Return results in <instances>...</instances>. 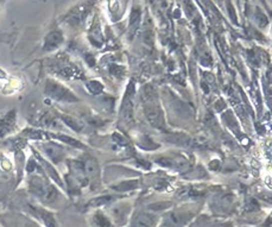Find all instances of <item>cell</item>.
Returning a JSON list of instances; mask_svg holds the SVG:
<instances>
[{
  "mask_svg": "<svg viewBox=\"0 0 272 227\" xmlns=\"http://www.w3.org/2000/svg\"><path fill=\"white\" fill-rule=\"evenodd\" d=\"M144 99H145V116L150 122V124L155 128H164V116L162 112L161 106L158 104L156 92L152 90V87H146L144 90Z\"/></svg>",
  "mask_w": 272,
  "mask_h": 227,
  "instance_id": "1",
  "label": "cell"
},
{
  "mask_svg": "<svg viewBox=\"0 0 272 227\" xmlns=\"http://www.w3.org/2000/svg\"><path fill=\"white\" fill-rule=\"evenodd\" d=\"M30 188L37 198H39L40 200L44 201L46 204L52 202V201H55L56 198H57V192H56V189L40 178H33L31 180Z\"/></svg>",
  "mask_w": 272,
  "mask_h": 227,
  "instance_id": "2",
  "label": "cell"
},
{
  "mask_svg": "<svg viewBox=\"0 0 272 227\" xmlns=\"http://www.w3.org/2000/svg\"><path fill=\"white\" fill-rule=\"evenodd\" d=\"M46 93L49 94L52 99L59 100V102H76L77 98L74 96L67 88L61 86L59 84L52 82V81H49L48 84H46Z\"/></svg>",
  "mask_w": 272,
  "mask_h": 227,
  "instance_id": "3",
  "label": "cell"
},
{
  "mask_svg": "<svg viewBox=\"0 0 272 227\" xmlns=\"http://www.w3.org/2000/svg\"><path fill=\"white\" fill-rule=\"evenodd\" d=\"M120 119L125 124H130L133 119V88L132 90H130L126 93V96L124 98L123 105L120 108Z\"/></svg>",
  "mask_w": 272,
  "mask_h": 227,
  "instance_id": "4",
  "label": "cell"
},
{
  "mask_svg": "<svg viewBox=\"0 0 272 227\" xmlns=\"http://www.w3.org/2000/svg\"><path fill=\"white\" fill-rule=\"evenodd\" d=\"M156 222H157V218L154 214L143 212L134 218L132 227H155Z\"/></svg>",
  "mask_w": 272,
  "mask_h": 227,
  "instance_id": "5",
  "label": "cell"
},
{
  "mask_svg": "<svg viewBox=\"0 0 272 227\" xmlns=\"http://www.w3.org/2000/svg\"><path fill=\"white\" fill-rule=\"evenodd\" d=\"M189 218L183 213H171L165 218L163 227H181Z\"/></svg>",
  "mask_w": 272,
  "mask_h": 227,
  "instance_id": "6",
  "label": "cell"
},
{
  "mask_svg": "<svg viewBox=\"0 0 272 227\" xmlns=\"http://www.w3.org/2000/svg\"><path fill=\"white\" fill-rule=\"evenodd\" d=\"M44 149L49 158L54 160V162H59L64 157V150L59 145L45 144Z\"/></svg>",
  "mask_w": 272,
  "mask_h": 227,
  "instance_id": "7",
  "label": "cell"
},
{
  "mask_svg": "<svg viewBox=\"0 0 272 227\" xmlns=\"http://www.w3.org/2000/svg\"><path fill=\"white\" fill-rule=\"evenodd\" d=\"M139 23H140V11L139 8H134L132 12H131V17H130V32L129 36L130 38H133L134 34L137 32L139 28Z\"/></svg>",
  "mask_w": 272,
  "mask_h": 227,
  "instance_id": "8",
  "label": "cell"
},
{
  "mask_svg": "<svg viewBox=\"0 0 272 227\" xmlns=\"http://www.w3.org/2000/svg\"><path fill=\"white\" fill-rule=\"evenodd\" d=\"M82 172H83V174L86 176H88V178H93V176H95L99 172L98 163H96L95 160H92V158L86 160L82 163Z\"/></svg>",
  "mask_w": 272,
  "mask_h": 227,
  "instance_id": "9",
  "label": "cell"
},
{
  "mask_svg": "<svg viewBox=\"0 0 272 227\" xmlns=\"http://www.w3.org/2000/svg\"><path fill=\"white\" fill-rule=\"evenodd\" d=\"M61 42H62V34L57 32V31H55V32H51L50 34H48V37H46L45 43H44V49L46 50L54 49L57 46H59V43Z\"/></svg>",
  "mask_w": 272,
  "mask_h": 227,
  "instance_id": "10",
  "label": "cell"
},
{
  "mask_svg": "<svg viewBox=\"0 0 272 227\" xmlns=\"http://www.w3.org/2000/svg\"><path fill=\"white\" fill-rule=\"evenodd\" d=\"M37 214H38L40 219L43 220V222L45 224L46 227H58L57 222H56L55 218L51 213L46 212V210H37Z\"/></svg>",
  "mask_w": 272,
  "mask_h": 227,
  "instance_id": "11",
  "label": "cell"
},
{
  "mask_svg": "<svg viewBox=\"0 0 272 227\" xmlns=\"http://www.w3.org/2000/svg\"><path fill=\"white\" fill-rule=\"evenodd\" d=\"M93 224H94L95 227H112V222H109L108 218H106L101 213H96L93 216Z\"/></svg>",
  "mask_w": 272,
  "mask_h": 227,
  "instance_id": "12",
  "label": "cell"
},
{
  "mask_svg": "<svg viewBox=\"0 0 272 227\" xmlns=\"http://www.w3.org/2000/svg\"><path fill=\"white\" fill-rule=\"evenodd\" d=\"M138 187V181L133 180V181H126L123 184H119L118 186H114L115 190L119 192H126V190H133Z\"/></svg>",
  "mask_w": 272,
  "mask_h": 227,
  "instance_id": "13",
  "label": "cell"
},
{
  "mask_svg": "<svg viewBox=\"0 0 272 227\" xmlns=\"http://www.w3.org/2000/svg\"><path fill=\"white\" fill-rule=\"evenodd\" d=\"M111 213L113 214L115 219L119 220V222H123L125 218H126L127 213H129V208L124 207V206H121V207H114L113 210H111Z\"/></svg>",
  "mask_w": 272,
  "mask_h": 227,
  "instance_id": "14",
  "label": "cell"
},
{
  "mask_svg": "<svg viewBox=\"0 0 272 227\" xmlns=\"http://www.w3.org/2000/svg\"><path fill=\"white\" fill-rule=\"evenodd\" d=\"M112 200L111 196H102V198H96L95 200H93L92 202H90V204L92 206H102V204H108L109 201Z\"/></svg>",
  "mask_w": 272,
  "mask_h": 227,
  "instance_id": "15",
  "label": "cell"
},
{
  "mask_svg": "<svg viewBox=\"0 0 272 227\" xmlns=\"http://www.w3.org/2000/svg\"><path fill=\"white\" fill-rule=\"evenodd\" d=\"M89 88H90V90H92V92H94V93H99V92H101L102 90V87L101 84H100L99 82H90L89 84Z\"/></svg>",
  "mask_w": 272,
  "mask_h": 227,
  "instance_id": "16",
  "label": "cell"
},
{
  "mask_svg": "<svg viewBox=\"0 0 272 227\" xmlns=\"http://www.w3.org/2000/svg\"><path fill=\"white\" fill-rule=\"evenodd\" d=\"M27 227H39V226H38V225H36V224L31 222V224H29V225H27Z\"/></svg>",
  "mask_w": 272,
  "mask_h": 227,
  "instance_id": "17",
  "label": "cell"
}]
</instances>
